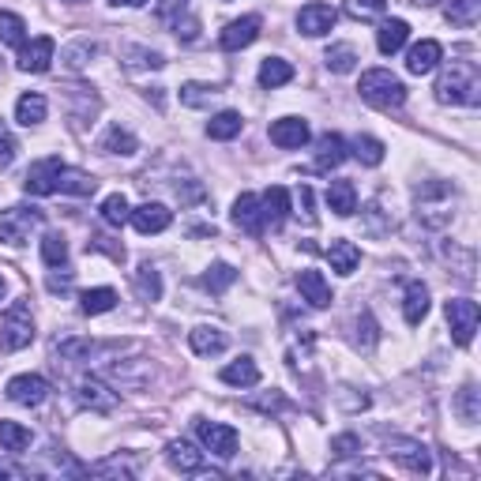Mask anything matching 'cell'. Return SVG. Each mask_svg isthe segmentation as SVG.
<instances>
[{
	"label": "cell",
	"mask_w": 481,
	"mask_h": 481,
	"mask_svg": "<svg viewBox=\"0 0 481 481\" xmlns=\"http://www.w3.org/2000/svg\"><path fill=\"white\" fill-rule=\"evenodd\" d=\"M437 102L444 106H477L481 102V75H477V61H451L440 80H437Z\"/></svg>",
	"instance_id": "1"
},
{
	"label": "cell",
	"mask_w": 481,
	"mask_h": 481,
	"mask_svg": "<svg viewBox=\"0 0 481 481\" xmlns=\"http://www.w3.org/2000/svg\"><path fill=\"white\" fill-rule=\"evenodd\" d=\"M414 204H418V218L428 230H444L455 218V207H459V192L447 181H425L414 192Z\"/></svg>",
	"instance_id": "2"
},
{
	"label": "cell",
	"mask_w": 481,
	"mask_h": 481,
	"mask_svg": "<svg viewBox=\"0 0 481 481\" xmlns=\"http://www.w3.org/2000/svg\"><path fill=\"white\" fill-rule=\"evenodd\" d=\"M358 94H361V102H369L372 110H399L402 102H407V83H402L399 75H391L388 68H372V72L361 75Z\"/></svg>",
	"instance_id": "3"
},
{
	"label": "cell",
	"mask_w": 481,
	"mask_h": 481,
	"mask_svg": "<svg viewBox=\"0 0 481 481\" xmlns=\"http://www.w3.org/2000/svg\"><path fill=\"white\" fill-rule=\"evenodd\" d=\"M34 342V316L27 301H15V305L0 316V350L5 353H19Z\"/></svg>",
	"instance_id": "4"
},
{
	"label": "cell",
	"mask_w": 481,
	"mask_h": 481,
	"mask_svg": "<svg viewBox=\"0 0 481 481\" xmlns=\"http://www.w3.org/2000/svg\"><path fill=\"white\" fill-rule=\"evenodd\" d=\"M42 222L45 215L38 207H8V211H0V241L19 248V245H27L34 230H42Z\"/></svg>",
	"instance_id": "5"
},
{
	"label": "cell",
	"mask_w": 481,
	"mask_h": 481,
	"mask_svg": "<svg viewBox=\"0 0 481 481\" xmlns=\"http://www.w3.org/2000/svg\"><path fill=\"white\" fill-rule=\"evenodd\" d=\"M444 316H447V327H451L455 346H470V342H474V332H477V320H481L477 301L455 297V301H447V305H444Z\"/></svg>",
	"instance_id": "6"
},
{
	"label": "cell",
	"mask_w": 481,
	"mask_h": 481,
	"mask_svg": "<svg viewBox=\"0 0 481 481\" xmlns=\"http://www.w3.org/2000/svg\"><path fill=\"white\" fill-rule=\"evenodd\" d=\"M388 455H391V463H399L407 474H433V451H428L421 440L391 437L388 440Z\"/></svg>",
	"instance_id": "7"
},
{
	"label": "cell",
	"mask_w": 481,
	"mask_h": 481,
	"mask_svg": "<svg viewBox=\"0 0 481 481\" xmlns=\"http://www.w3.org/2000/svg\"><path fill=\"white\" fill-rule=\"evenodd\" d=\"M196 437H199V444H204V447L215 455V459H234V455H237V444H241V437H237L234 425L204 421V418L196 421Z\"/></svg>",
	"instance_id": "8"
},
{
	"label": "cell",
	"mask_w": 481,
	"mask_h": 481,
	"mask_svg": "<svg viewBox=\"0 0 481 481\" xmlns=\"http://www.w3.org/2000/svg\"><path fill=\"white\" fill-rule=\"evenodd\" d=\"M5 395L15 402V407H42L49 399V380L38 376V372H23V376H12Z\"/></svg>",
	"instance_id": "9"
},
{
	"label": "cell",
	"mask_w": 481,
	"mask_h": 481,
	"mask_svg": "<svg viewBox=\"0 0 481 481\" xmlns=\"http://www.w3.org/2000/svg\"><path fill=\"white\" fill-rule=\"evenodd\" d=\"M335 19H339V12L332 5H320V0H313V5H305V8L297 12V31L305 34V38H323V34H332Z\"/></svg>",
	"instance_id": "10"
},
{
	"label": "cell",
	"mask_w": 481,
	"mask_h": 481,
	"mask_svg": "<svg viewBox=\"0 0 481 481\" xmlns=\"http://www.w3.org/2000/svg\"><path fill=\"white\" fill-rule=\"evenodd\" d=\"M75 395H80V402L94 414L117 410V391H110V384H106V380H98V376H83L80 384H75Z\"/></svg>",
	"instance_id": "11"
},
{
	"label": "cell",
	"mask_w": 481,
	"mask_h": 481,
	"mask_svg": "<svg viewBox=\"0 0 481 481\" xmlns=\"http://www.w3.org/2000/svg\"><path fill=\"white\" fill-rule=\"evenodd\" d=\"M53 57H57V42L49 38V34H38V38H31L27 45L19 49V72H34V75H42V72H49Z\"/></svg>",
	"instance_id": "12"
},
{
	"label": "cell",
	"mask_w": 481,
	"mask_h": 481,
	"mask_svg": "<svg viewBox=\"0 0 481 481\" xmlns=\"http://www.w3.org/2000/svg\"><path fill=\"white\" fill-rule=\"evenodd\" d=\"M61 159H42L27 169V177H23V188H27V196H53L57 192V177H61Z\"/></svg>",
	"instance_id": "13"
},
{
	"label": "cell",
	"mask_w": 481,
	"mask_h": 481,
	"mask_svg": "<svg viewBox=\"0 0 481 481\" xmlns=\"http://www.w3.org/2000/svg\"><path fill=\"white\" fill-rule=\"evenodd\" d=\"M260 15H241V19H234V23H226V31L218 34V45L222 49H230V53H237V49H245V45H252L260 38Z\"/></svg>",
	"instance_id": "14"
},
{
	"label": "cell",
	"mask_w": 481,
	"mask_h": 481,
	"mask_svg": "<svg viewBox=\"0 0 481 481\" xmlns=\"http://www.w3.org/2000/svg\"><path fill=\"white\" fill-rule=\"evenodd\" d=\"M234 226L252 237H260L264 234V211H260V196H252V192H241L234 199V211H230Z\"/></svg>",
	"instance_id": "15"
},
{
	"label": "cell",
	"mask_w": 481,
	"mask_h": 481,
	"mask_svg": "<svg viewBox=\"0 0 481 481\" xmlns=\"http://www.w3.org/2000/svg\"><path fill=\"white\" fill-rule=\"evenodd\" d=\"M166 463L173 470H181V474H204L207 470L204 451H199L196 444H188V440H169L166 444Z\"/></svg>",
	"instance_id": "16"
},
{
	"label": "cell",
	"mask_w": 481,
	"mask_h": 481,
	"mask_svg": "<svg viewBox=\"0 0 481 481\" xmlns=\"http://www.w3.org/2000/svg\"><path fill=\"white\" fill-rule=\"evenodd\" d=\"M309 120H301V117H283V120H274L271 124V143L274 147H283V150H297V147H305L309 143Z\"/></svg>",
	"instance_id": "17"
},
{
	"label": "cell",
	"mask_w": 481,
	"mask_h": 481,
	"mask_svg": "<svg viewBox=\"0 0 481 481\" xmlns=\"http://www.w3.org/2000/svg\"><path fill=\"white\" fill-rule=\"evenodd\" d=\"M188 346H192V353H199V358H215V353H222L226 346H230V335H226L222 327L199 323L188 332Z\"/></svg>",
	"instance_id": "18"
},
{
	"label": "cell",
	"mask_w": 481,
	"mask_h": 481,
	"mask_svg": "<svg viewBox=\"0 0 481 481\" xmlns=\"http://www.w3.org/2000/svg\"><path fill=\"white\" fill-rule=\"evenodd\" d=\"M440 61H444V45L433 42V38H425V42L410 45V53H407V72H410V75H428Z\"/></svg>",
	"instance_id": "19"
},
{
	"label": "cell",
	"mask_w": 481,
	"mask_h": 481,
	"mask_svg": "<svg viewBox=\"0 0 481 481\" xmlns=\"http://www.w3.org/2000/svg\"><path fill=\"white\" fill-rule=\"evenodd\" d=\"M139 234H162V230H169V222H173V211L166 207V204H139L136 211H132V218H129Z\"/></svg>",
	"instance_id": "20"
},
{
	"label": "cell",
	"mask_w": 481,
	"mask_h": 481,
	"mask_svg": "<svg viewBox=\"0 0 481 481\" xmlns=\"http://www.w3.org/2000/svg\"><path fill=\"white\" fill-rule=\"evenodd\" d=\"M297 290H301V297H305L313 309H327L335 301L332 297V286H327V278L320 271H301L297 274Z\"/></svg>",
	"instance_id": "21"
},
{
	"label": "cell",
	"mask_w": 481,
	"mask_h": 481,
	"mask_svg": "<svg viewBox=\"0 0 481 481\" xmlns=\"http://www.w3.org/2000/svg\"><path fill=\"white\" fill-rule=\"evenodd\" d=\"M410 38V23L407 19H388V23H380V31H376V45H380V53L391 57L399 53L402 45H407Z\"/></svg>",
	"instance_id": "22"
},
{
	"label": "cell",
	"mask_w": 481,
	"mask_h": 481,
	"mask_svg": "<svg viewBox=\"0 0 481 481\" xmlns=\"http://www.w3.org/2000/svg\"><path fill=\"white\" fill-rule=\"evenodd\" d=\"M260 211H264V222L271 226H283L290 218V192L283 185H271L264 196H260Z\"/></svg>",
	"instance_id": "23"
},
{
	"label": "cell",
	"mask_w": 481,
	"mask_h": 481,
	"mask_svg": "<svg viewBox=\"0 0 481 481\" xmlns=\"http://www.w3.org/2000/svg\"><path fill=\"white\" fill-rule=\"evenodd\" d=\"M218 376H222V384H230V388H256L260 384V365L252 358H237V361L226 365Z\"/></svg>",
	"instance_id": "24"
},
{
	"label": "cell",
	"mask_w": 481,
	"mask_h": 481,
	"mask_svg": "<svg viewBox=\"0 0 481 481\" xmlns=\"http://www.w3.org/2000/svg\"><path fill=\"white\" fill-rule=\"evenodd\" d=\"M98 150H106V155H120V159H129L139 150V139L129 132V129H120V124H110L106 136L98 139Z\"/></svg>",
	"instance_id": "25"
},
{
	"label": "cell",
	"mask_w": 481,
	"mask_h": 481,
	"mask_svg": "<svg viewBox=\"0 0 481 481\" xmlns=\"http://www.w3.org/2000/svg\"><path fill=\"white\" fill-rule=\"evenodd\" d=\"M327 207H332L339 218H350L353 211H358V188H353V181H332L327 185Z\"/></svg>",
	"instance_id": "26"
},
{
	"label": "cell",
	"mask_w": 481,
	"mask_h": 481,
	"mask_svg": "<svg viewBox=\"0 0 481 481\" xmlns=\"http://www.w3.org/2000/svg\"><path fill=\"white\" fill-rule=\"evenodd\" d=\"M327 260H332V271L353 274L358 264H361V248L353 241H346V237H339V241H332V248H327Z\"/></svg>",
	"instance_id": "27"
},
{
	"label": "cell",
	"mask_w": 481,
	"mask_h": 481,
	"mask_svg": "<svg viewBox=\"0 0 481 481\" xmlns=\"http://www.w3.org/2000/svg\"><path fill=\"white\" fill-rule=\"evenodd\" d=\"M342 159H346V139L339 132L320 136V143H316V169H335V166H342Z\"/></svg>",
	"instance_id": "28"
},
{
	"label": "cell",
	"mask_w": 481,
	"mask_h": 481,
	"mask_svg": "<svg viewBox=\"0 0 481 481\" xmlns=\"http://www.w3.org/2000/svg\"><path fill=\"white\" fill-rule=\"evenodd\" d=\"M98 181L83 169H72V166H61V177H57V192L64 196H94Z\"/></svg>",
	"instance_id": "29"
},
{
	"label": "cell",
	"mask_w": 481,
	"mask_h": 481,
	"mask_svg": "<svg viewBox=\"0 0 481 481\" xmlns=\"http://www.w3.org/2000/svg\"><path fill=\"white\" fill-rule=\"evenodd\" d=\"M402 316H407L410 327H418L428 316V290L421 283H410L407 286V297H402Z\"/></svg>",
	"instance_id": "30"
},
{
	"label": "cell",
	"mask_w": 481,
	"mask_h": 481,
	"mask_svg": "<svg viewBox=\"0 0 481 481\" xmlns=\"http://www.w3.org/2000/svg\"><path fill=\"white\" fill-rule=\"evenodd\" d=\"M358 49H353L350 42H335L332 49L323 53V64H327V72H335V75H346V72H353L358 68Z\"/></svg>",
	"instance_id": "31"
},
{
	"label": "cell",
	"mask_w": 481,
	"mask_h": 481,
	"mask_svg": "<svg viewBox=\"0 0 481 481\" xmlns=\"http://www.w3.org/2000/svg\"><path fill=\"white\" fill-rule=\"evenodd\" d=\"M256 80H260V87H286L290 80H293V64L290 61H283V57H267L264 64H260V75H256Z\"/></svg>",
	"instance_id": "32"
},
{
	"label": "cell",
	"mask_w": 481,
	"mask_h": 481,
	"mask_svg": "<svg viewBox=\"0 0 481 481\" xmlns=\"http://www.w3.org/2000/svg\"><path fill=\"white\" fill-rule=\"evenodd\" d=\"M80 309H83V316L113 313V309H117V290H110V286H94V290H87V293L80 297Z\"/></svg>",
	"instance_id": "33"
},
{
	"label": "cell",
	"mask_w": 481,
	"mask_h": 481,
	"mask_svg": "<svg viewBox=\"0 0 481 481\" xmlns=\"http://www.w3.org/2000/svg\"><path fill=\"white\" fill-rule=\"evenodd\" d=\"M0 447L12 451V455L27 451V447H31V428H27V425H19V421L0 418Z\"/></svg>",
	"instance_id": "34"
},
{
	"label": "cell",
	"mask_w": 481,
	"mask_h": 481,
	"mask_svg": "<svg viewBox=\"0 0 481 481\" xmlns=\"http://www.w3.org/2000/svg\"><path fill=\"white\" fill-rule=\"evenodd\" d=\"M49 113V102L42 94H23L19 102H15V120L19 124H27V129H34V124H42Z\"/></svg>",
	"instance_id": "35"
},
{
	"label": "cell",
	"mask_w": 481,
	"mask_h": 481,
	"mask_svg": "<svg viewBox=\"0 0 481 481\" xmlns=\"http://www.w3.org/2000/svg\"><path fill=\"white\" fill-rule=\"evenodd\" d=\"M241 129H245V120L234 110H222V113H215L207 120V136L211 139H234V136H241Z\"/></svg>",
	"instance_id": "36"
},
{
	"label": "cell",
	"mask_w": 481,
	"mask_h": 481,
	"mask_svg": "<svg viewBox=\"0 0 481 481\" xmlns=\"http://www.w3.org/2000/svg\"><path fill=\"white\" fill-rule=\"evenodd\" d=\"M0 45H27V23H23L15 12H0Z\"/></svg>",
	"instance_id": "37"
},
{
	"label": "cell",
	"mask_w": 481,
	"mask_h": 481,
	"mask_svg": "<svg viewBox=\"0 0 481 481\" xmlns=\"http://www.w3.org/2000/svg\"><path fill=\"white\" fill-rule=\"evenodd\" d=\"M444 15H447V23H455V27H474L477 15H481V0H447Z\"/></svg>",
	"instance_id": "38"
},
{
	"label": "cell",
	"mask_w": 481,
	"mask_h": 481,
	"mask_svg": "<svg viewBox=\"0 0 481 481\" xmlns=\"http://www.w3.org/2000/svg\"><path fill=\"white\" fill-rule=\"evenodd\" d=\"M136 293H139L143 301H159V297H162V274H159V267L143 264V267L136 271Z\"/></svg>",
	"instance_id": "39"
},
{
	"label": "cell",
	"mask_w": 481,
	"mask_h": 481,
	"mask_svg": "<svg viewBox=\"0 0 481 481\" xmlns=\"http://www.w3.org/2000/svg\"><path fill=\"white\" fill-rule=\"evenodd\" d=\"M384 143H380L376 136H358V139H353V159H358L361 166H380V162H384Z\"/></svg>",
	"instance_id": "40"
},
{
	"label": "cell",
	"mask_w": 481,
	"mask_h": 481,
	"mask_svg": "<svg viewBox=\"0 0 481 481\" xmlns=\"http://www.w3.org/2000/svg\"><path fill=\"white\" fill-rule=\"evenodd\" d=\"M98 53V42H91V38H80V42H72L68 49H64V64L72 68V72H83L87 68V61Z\"/></svg>",
	"instance_id": "41"
},
{
	"label": "cell",
	"mask_w": 481,
	"mask_h": 481,
	"mask_svg": "<svg viewBox=\"0 0 481 481\" xmlns=\"http://www.w3.org/2000/svg\"><path fill=\"white\" fill-rule=\"evenodd\" d=\"M42 264L45 267H64L68 264V241L61 234H45L42 237Z\"/></svg>",
	"instance_id": "42"
},
{
	"label": "cell",
	"mask_w": 481,
	"mask_h": 481,
	"mask_svg": "<svg viewBox=\"0 0 481 481\" xmlns=\"http://www.w3.org/2000/svg\"><path fill=\"white\" fill-rule=\"evenodd\" d=\"M129 218H132V207H129V199H124L120 192H113V196L102 199V222L106 226H124Z\"/></svg>",
	"instance_id": "43"
},
{
	"label": "cell",
	"mask_w": 481,
	"mask_h": 481,
	"mask_svg": "<svg viewBox=\"0 0 481 481\" xmlns=\"http://www.w3.org/2000/svg\"><path fill=\"white\" fill-rule=\"evenodd\" d=\"M342 8H346V15H350V19H358V23H372V19L384 15L388 0H346Z\"/></svg>",
	"instance_id": "44"
},
{
	"label": "cell",
	"mask_w": 481,
	"mask_h": 481,
	"mask_svg": "<svg viewBox=\"0 0 481 481\" xmlns=\"http://www.w3.org/2000/svg\"><path fill=\"white\" fill-rule=\"evenodd\" d=\"M234 283H237V271H234L230 264H211L207 274H204V286H207L211 293H222L226 286H234Z\"/></svg>",
	"instance_id": "45"
},
{
	"label": "cell",
	"mask_w": 481,
	"mask_h": 481,
	"mask_svg": "<svg viewBox=\"0 0 481 481\" xmlns=\"http://www.w3.org/2000/svg\"><path fill=\"white\" fill-rule=\"evenodd\" d=\"M455 407H459V414H463V421H467V425H474V421L481 418V410H477V388H474V384H467V388L459 391V402H455Z\"/></svg>",
	"instance_id": "46"
},
{
	"label": "cell",
	"mask_w": 481,
	"mask_h": 481,
	"mask_svg": "<svg viewBox=\"0 0 481 481\" xmlns=\"http://www.w3.org/2000/svg\"><path fill=\"white\" fill-rule=\"evenodd\" d=\"M211 98H218V91H215V87H199V83L181 87V102H185V106H207Z\"/></svg>",
	"instance_id": "47"
},
{
	"label": "cell",
	"mask_w": 481,
	"mask_h": 481,
	"mask_svg": "<svg viewBox=\"0 0 481 481\" xmlns=\"http://www.w3.org/2000/svg\"><path fill=\"white\" fill-rule=\"evenodd\" d=\"M376 320H372V313H361V320H358V342H361V350H372L376 346Z\"/></svg>",
	"instance_id": "48"
},
{
	"label": "cell",
	"mask_w": 481,
	"mask_h": 481,
	"mask_svg": "<svg viewBox=\"0 0 481 481\" xmlns=\"http://www.w3.org/2000/svg\"><path fill=\"white\" fill-rule=\"evenodd\" d=\"M15 150H19V143H15L5 129H0V169H8V166L15 162Z\"/></svg>",
	"instance_id": "49"
},
{
	"label": "cell",
	"mask_w": 481,
	"mask_h": 481,
	"mask_svg": "<svg viewBox=\"0 0 481 481\" xmlns=\"http://www.w3.org/2000/svg\"><path fill=\"white\" fill-rule=\"evenodd\" d=\"M332 451H335V455H358V451H361V440L353 437V433L335 437V440H332Z\"/></svg>",
	"instance_id": "50"
},
{
	"label": "cell",
	"mask_w": 481,
	"mask_h": 481,
	"mask_svg": "<svg viewBox=\"0 0 481 481\" xmlns=\"http://www.w3.org/2000/svg\"><path fill=\"white\" fill-rule=\"evenodd\" d=\"M297 199H301V211H305V222L313 226V222H316V215H313V188L301 185V188H297Z\"/></svg>",
	"instance_id": "51"
},
{
	"label": "cell",
	"mask_w": 481,
	"mask_h": 481,
	"mask_svg": "<svg viewBox=\"0 0 481 481\" xmlns=\"http://www.w3.org/2000/svg\"><path fill=\"white\" fill-rule=\"evenodd\" d=\"M49 290H72V271L64 267V274H49Z\"/></svg>",
	"instance_id": "52"
},
{
	"label": "cell",
	"mask_w": 481,
	"mask_h": 481,
	"mask_svg": "<svg viewBox=\"0 0 481 481\" xmlns=\"http://www.w3.org/2000/svg\"><path fill=\"white\" fill-rule=\"evenodd\" d=\"M91 245H94V248H102V252H110V256H113V260H124V248L110 245V237H94Z\"/></svg>",
	"instance_id": "53"
},
{
	"label": "cell",
	"mask_w": 481,
	"mask_h": 481,
	"mask_svg": "<svg viewBox=\"0 0 481 481\" xmlns=\"http://www.w3.org/2000/svg\"><path fill=\"white\" fill-rule=\"evenodd\" d=\"M0 477H27L23 467H12V463H0Z\"/></svg>",
	"instance_id": "54"
},
{
	"label": "cell",
	"mask_w": 481,
	"mask_h": 481,
	"mask_svg": "<svg viewBox=\"0 0 481 481\" xmlns=\"http://www.w3.org/2000/svg\"><path fill=\"white\" fill-rule=\"evenodd\" d=\"M110 5H117V8H139V5H147V0H110Z\"/></svg>",
	"instance_id": "55"
},
{
	"label": "cell",
	"mask_w": 481,
	"mask_h": 481,
	"mask_svg": "<svg viewBox=\"0 0 481 481\" xmlns=\"http://www.w3.org/2000/svg\"><path fill=\"white\" fill-rule=\"evenodd\" d=\"M414 5H421V8H428V5H437V0H414Z\"/></svg>",
	"instance_id": "56"
},
{
	"label": "cell",
	"mask_w": 481,
	"mask_h": 481,
	"mask_svg": "<svg viewBox=\"0 0 481 481\" xmlns=\"http://www.w3.org/2000/svg\"><path fill=\"white\" fill-rule=\"evenodd\" d=\"M8 293V283H5V278H0V297H5Z\"/></svg>",
	"instance_id": "57"
},
{
	"label": "cell",
	"mask_w": 481,
	"mask_h": 481,
	"mask_svg": "<svg viewBox=\"0 0 481 481\" xmlns=\"http://www.w3.org/2000/svg\"><path fill=\"white\" fill-rule=\"evenodd\" d=\"M72 5H75V0H72Z\"/></svg>",
	"instance_id": "58"
}]
</instances>
